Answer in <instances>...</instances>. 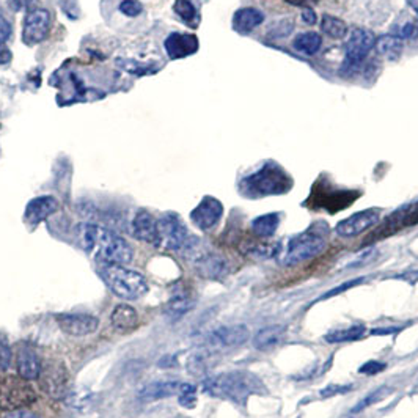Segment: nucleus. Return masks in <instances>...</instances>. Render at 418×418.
<instances>
[{
	"mask_svg": "<svg viewBox=\"0 0 418 418\" xmlns=\"http://www.w3.org/2000/svg\"><path fill=\"white\" fill-rule=\"evenodd\" d=\"M76 239L84 251L101 264L126 266L133 261V248L121 236L96 223H79Z\"/></svg>",
	"mask_w": 418,
	"mask_h": 418,
	"instance_id": "f257e3e1",
	"label": "nucleus"
},
{
	"mask_svg": "<svg viewBox=\"0 0 418 418\" xmlns=\"http://www.w3.org/2000/svg\"><path fill=\"white\" fill-rule=\"evenodd\" d=\"M203 391L211 396L227 399V401L242 405L255 393H264L266 389L260 378L251 371L236 370L208 378L203 382Z\"/></svg>",
	"mask_w": 418,
	"mask_h": 418,
	"instance_id": "f03ea898",
	"label": "nucleus"
},
{
	"mask_svg": "<svg viewBox=\"0 0 418 418\" xmlns=\"http://www.w3.org/2000/svg\"><path fill=\"white\" fill-rule=\"evenodd\" d=\"M292 187V178L276 162H266L263 167L241 181V193L248 198L283 195Z\"/></svg>",
	"mask_w": 418,
	"mask_h": 418,
	"instance_id": "7ed1b4c3",
	"label": "nucleus"
},
{
	"mask_svg": "<svg viewBox=\"0 0 418 418\" xmlns=\"http://www.w3.org/2000/svg\"><path fill=\"white\" fill-rule=\"evenodd\" d=\"M99 276L103 277L110 291L124 301H137L145 296L149 290L147 278L140 272L128 269L120 264H101Z\"/></svg>",
	"mask_w": 418,
	"mask_h": 418,
	"instance_id": "20e7f679",
	"label": "nucleus"
},
{
	"mask_svg": "<svg viewBox=\"0 0 418 418\" xmlns=\"http://www.w3.org/2000/svg\"><path fill=\"white\" fill-rule=\"evenodd\" d=\"M326 246L327 242L322 238V234L313 232V230H307L290 241L282 263L288 267L297 266L321 255Z\"/></svg>",
	"mask_w": 418,
	"mask_h": 418,
	"instance_id": "39448f33",
	"label": "nucleus"
},
{
	"mask_svg": "<svg viewBox=\"0 0 418 418\" xmlns=\"http://www.w3.org/2000/svg\"><path fill=\"white\" fill-rule=\"evenodd\" d=\"M36 401V393L21 376H8L0 380V409L21 410Z\"/></svg>",
	"mask_w": 418,
	"mask_h": 418,
	"instance_id": "423d86ee",
	"label": "nucleus"
},
{
	"mask_svg": "<svg viewBox=\"0 0 418 418\" xmlns=\"http://www.w3.org/2000/svg\"><path fill=\"white\" fill-rule=\"evenodd\" d=\"M158 227V248L167 252H179L189 244V233L177 214H164L156 221Z\"/></svg>",
	"mask_w": 418,
	"mask_h": 418,
	"instance_id": "0eeeda50",
	"label": "nucleus"
},
{
	"mask_svg": "<svg viewBox=\"0 0 418 418\" xmlns=\"http://www.w3.org/2000/svg\"><path fill=\"white\" fill-rule=\"evenodd\" d=\"M51 29V15L45 8H32L27 11L22 26V41L27 46H35L45 41Z\"/></svg>",
	"mask_w": 418,
	"mask_h": 418,
	"instance_id": "6e6552de",
	"label": "nucleus"
},
{
	"mask_svg": "<svg viewBox=\"0 0 418 418\" xmlns=\"http://www.w3.org/2000/svg\"><path fill=\"white\" fill-rule=\"evenodd\" d=\"M376 46V36L366 29H354L345 46L346 68H355L364 61Z\"/></svg>",
	"mask_w": 418,
	"mask_h": 418,
	"instance_id": "1a4fd4ad",
	"label": "nucleus"
},
{
	"mask_svg": "<svg viewBox=\"0 0 418 418\" xmlns=\"http://www.w3.org/2000/svg\"><path fill=\"white\" fill-rule=\"evenodd\" d=\"M379 221H380V209L378 208L365 209L351 217H348L345 221L338 222V225L335 227V233L341 236V238H354V236L364 233L368 228L376 225Z\"/></svg>",
	"mask_w": 418,
	"mask_h": 418,
	"instance_id": "9d476101",
	"label": "nucleus"
},
{
	"mask_svg": "<svg viewBox=\"0 0 418 418\" xmlns=\"http://www.w3.org/2000/svg\"><path fill=\"white\" fill-rule=\"evenodd\" d=\"M222 214L223 206L219 200L214 197H204L191 213V221L197 228L206 232V230L214 228L219 223Z\"/></svg>",
	"mask_w": 418,
	"mask_h": 418,
	"instance_id": "9b49d317",
	"label": "nucleus"
},
{
	"mask_svg": "<svg viewBox=\"0 0 418 418\" xmlns=\"http://www.w3.org/2000/svg\"><path fill=\"white\" fill-rule=\"evenodd\" d=\"M248 336H251L248 329L242 326V324H236V326H227L213 330L208 335V338H206V343L216 349H228L244 345L248 340Z\"/></svg>",
	"mask_w": 418,
	"mask_h": 418,
	"instance_id": "f8f14e48",
	"label": "nucleus"
},
{
	"mask_svg": "<svg viewBox=\"0 0 418 418\" xmlns=\"http://www.w3.org/2000/svg\"><path fill=\"white\" fill-rule=\"evenodd\" d=\"M195 307V294L193 290L184 283H178L170 292V297L165 304V315L172 320H179Z\"/></svg>",
	"mask_w": 418,
	"mask_h": 418,
	"instance_id": "ddd939ff",
	"label": "nucleus"
},
{
	"mask_svg": "<svg viewBox=\"0 0 418 418\" xmlns=\"http://www.w3.org/2000/svg\"><path fill=\"white\" fill-rule=\"evenodd\" d=\"M57 324L60 330L71 336H85L96 332L99 321L91 315H59Z\"/></svg>",
	"mask_w": 418,
	"mask_h": 418,
	"instance_id": "4468645a",
	"label": "nucleus"
},
{
	"mask_svg": "<svg viewBox=\"0 0 418 418\" xmlns=\"http://www.w3.org/2000/svg\"><path fill=\"white\" fill-rule=\"evenodd\" d=\"M60 204L57 202V198H54L51 195H43V197H36L33 200H30L29 204L26 206V211H24V221H26L29 225H38V223L45 222L47 217H51L59 211Z\"/></svg>",
	"mask_w": 418,
	"mask_h": 418,
	"instance_id": "2eb2a0df",
	"label": "nucleus"
},
{
	"mask_svg": "<svg viewBox=\"0 0 418 418\" xmlns=\"http://www.w3.org/2000/svg\"><path fill=\"white\" fill-rule=\"evenodd\" d=\"M164 47L168 57L172 60H179L198 51V38L192 33H170L164 41Z\"/></svg>",
	"mask_w": 418,
	"mask_h": 418,
	"instance_id": "dca6fc26",
	"label": "nucleus"
},
{
	"mask_svg": "<svg viewBox=\"0 0 418 418\" xmlns=\"http://www.w3.org/2000/svg\"><path fill=\"white\" fill-rule=\"evenodd\" d=\"M16 366L17 374L26 380H36L40 379L43 365L38 359V355L29 346H21L16 354Z\"/></svg>",
	"mask_w": 418,
	"mask_h": 418,
	"instance_id": "f3484780",
	"label": "nucleus"
},
{
	"mask_svg": "<svg viewBox=\"0 0 418 418\" xmlns=\"http://www.w3.org/2000/svg\"><path fill=\"white\" fill-rule=\"evenodd\" d=\"M133 234L142 242L158 246V227L154 217L147 211H139L133 221Z\"/></svg>",
	"mask_w": 418,
	"mask_h": 418,
	"instance_id": "a211bd4d",
	"label": "nucleus"
},
{
	"mask_svg": "<svg viewBox=\"0 0 418 418\" xmlns=\"http://www.w3.org/2000/svg\"><path fill=\"white\" fill-rule=\"evenodd\" d=\"M195 271L204 278L217 280L228 272L227 261L217 253H204L195 261Z\"/></svg>",
	"mask_w": 418,
	"mask_h": 418,
	"instance_id": "6ab92c4d",
	"label": "nucleus"
},
{
	"mask_svg": "<svg viewBox=\"0 0 418 418\" xmlns=\"http://www.w3.org/2000/svg\"><path fill=\"white\" fill-rule=\"evenodd\" d=\"M183 384L184 382H178V380H156V382L143 387L139 391V398L145 401H154V399L178 396Z\"/></svg>",
	"mask_w": 418,
	"mask_h": 418,
	"instance_id": "aec40b11",
	"label": "nucleus"
},
{
	"mask_svg": "<svg viewBox=\"0 0 418 418\" xmlns=\"http://www.w3.org/2000/svg\"><path fill=\"white\" fill-rule=\"evenodd\" d=\"M263 21H264L263 11H260L258 8L246 7L238 10L234 13L233 29L241 35H247L253 32L257 27H260L261 24H263Z\"/></svg>",
	"mask_w": 418,
	"mask_h": 418,
	"instance_id": "412c9836",
	"label": "nucleus"
},
{
	"mask_svg": "<svg viewBox=\"0 0 418 418\" xmlns=\"http://www.w3.org/2000/svg\"><path fill=\"white\" fill-rule=\"evenodd\" d=\"M112 326L120 332H133L139 326V313L130 305H117L110 315Z\"/></svg>",
	"mask_w": 418,
	"mask_h": 418,
	"instance_id": "4be33fe9",
	"label": "nucleus"
},
{
	"mask_svg": "<svg viewBox=\"0 0 418 418\" xmlns=\"http://www.w3.org/2000/svg\"><path fill=\"white\" fill-rule=\"evenodd\" d=\"M285 334L286 329L283 326H278V324L263 327L255 334L253 346L257 348L258 351H269V349L278 346L280 343L283 341Z\"/></svg>",
	"mask_w": 418,
	"mask_h": 418,
	"instance_id": "5701e85b",
	"label": "nucleus"
},
{
	"mask_svg": "<svg viewBox=\"0 0 418 418\" xmlns=\"http://www.w3.org/2000/svg\"><path fill=\"white\" fill-rule=\"evenodd\" d=\"M378 52L385 57L387 60L395 61L399 59V55L403 52V40L396 36L395 33L393 35H384L380 36L379 40H376V46Z\"/></svg>",
	"mask_w": 418,
	"mask_h": 418,
	"instance_id": "b1692460",
	"label": "nucleus"
},
{
	"mask_svg": "<svg viewBox=\"0 0 418 418\" xmlns=\"http://www.w3.org/2000/svg\"><path fill=\"white\" fill-rule=\"evenodd\" d=\"M280 216L277 213H269L257 217V219L252 222V232L257 234L258 238H271V236L276 234Z\"/></svg>",
	"mask_w": 418,
	"mask_h": 418,
	"instance_id": "393cba45",
	"label": "nucleus"
},
{
	"mask_svg": "<svg viewBox=\"0 0 418 418\" xmlns=\"http://www.w3.org/2000/svg\"><path fill=\"white\" fill-rule=\"evenodd\" d=\"M292 46H294L296 51L305 55H315L322 46V38L316 32H305L296 36L294 41H292Z\"/></svg>",
	"mask_w": 418,
	"mask_h": 418,
	"instance_id": "a878e982",
	"label": "nucleus"
},
{
	"mask_svg": "<svg viewBox=\"0 0 418 418\" xmlns=\"http://www.w3.org/2000/svg\"><path fill=\"white\" fill-rule=\"evenodd\" d=\"M366 332L365 326H352L348 329H340V330H332V332H329L324 335V341L330 343V345H336V343H348V341H355L364 336V334Z\"/></svg>",
	"mask_w": 418,
	"mask_h": 418,
	"instance_id": "bb28decb",
	"label": "nucleus"
},
{
	"mask_svg": "<svg viewBox=\"0 0 418 418\" xmlns=\"http://www.w3.org/2000/svg\"><path fill=\"white\" fill-rule=\"evenodd\" d=\"M321 30H322V33H326L327 36H330V38L341 40V38H345L348 33V26L345 21L338 20V17L326 15V16H322V20H321Z\"/></svg>",
	"mask_w": 418,
	"mask_h": 418,
	"instance_id": "cd10ccee",
	"label": "nucleus"
},
{
	"mask_svg": "<svg viewBox=\"0 0 418 418\" xmlns=\"http://www.w3.org/2000/svg\"><path fill=\"white\" fill-rule=\"evenodd\" d=\"M173 11L187 24V26L191 27L198 26V21H200L198 11L189 0H177L173 5Z\"/></svg>",
	"mask_w": 418,
	"mask_h": 418,
	"instance_id": "c85d7f7f",
	"label": "nucleus"
},
{
	"mask_svg": "<svg viewBox=\"0 0 418 418\" xmlns=\"http://www.w3.org/2000/svg\"><path fill=\"white\" fill-rule=\"evenodd\" d=\"M294 29V21L292 20H282L280 22H274V26L269 29V38H286Z\"/></svg>",
	"mask_w": 418,
	"mask_h": 418,
	"instance_id": "c756f323",
	"label": "nucleus"
},
{
	"mask_svg": "<svg viewBox=\"0 0 418 418\" xmlns=\"http://www.w3.org/2000/svg\"><path fill=\"white\" fill-rule=\"evenodd\" d=\"M179 403L184 405V408H193L197 401V389L192 384H183V389H181L179 395H178Z\"/></svg>",
	"mask_w": 418,
	"mask_h": 418,
	"instance_id": "7c9ffc66",
	"label": "nucleus"
},
{
	"mask_svg": "<svg viewBox=\"0 0 418 418\" xmlns=\"http://www.w3.org/2000/svg\"><path fill=\"white\" fill-rule=\"evenodd\" d=\"M120 11L124 16L135 17L142 13L143 7L140 2H137V0H123V2L120 3Z\"/></svg>",
	"mask_w": 418,
	"mask_h": 418,
	"instance_id": "2f4dec72",
	"label": "nucleus"
},
{
	"mask_svg": "<svg viewBox=\"0 0 418 418\" xmlns=\"http://www.w3.org/2000/svg\"><path fill=\"white\" fill-rule=\"evenodd\" d=\"M11 364V349L5 338H0V370H8Z\"/></svg>",
	"mask_w": 418,
	"mask_h": 418,
	"instance_id": "473e14b6",
	"label": "nucleus"
},
{
	"mask_svg": "<svg viewBox=\"0 0 418 418\" xmlns=\"http://www.w3.org/2000/svg\"><path fill=\"white\" fill-rule=\"evenodd\" d=\"M352 390V385H336V384H330L329 387H326V389L321 390V396H334V395H345V393L351 391Z\"/></svg>",
	"mask_w": 418,
	"mask_h": 418,
	"instance_id": "72a5a7b5",
	"label": "nucleus"
},
{
	"mask_svg": "<svg viewBox=\"0 0 418 418\" xmlns=\"http://www.w3.org/2000/svg\"><path fill=\"white\" fill-rule=\"evenodd\" d=\"M385 370V364H380V361H376V360H370L368 364L361 365L359 373L361 374H378L380 371Z\"/></svg>",
	"mask_w": 418,
	"mask_h": 418,
	"instance_id": "f704fd0d",
	"label": "nucleus"
},
{
	"mask_svg": "<svg viewBox=\"0 0 418 418\" xmlns=\"http://www.w3.org/2000/svg\"><path fill=\"white\" fill-rule=\"evenodd\" d=\"M382 393H385V389H380V390H378V391H373L370 396H366L364 401H361L360 404H359V408H355L352 412H360V410H364L365 408H368V405H371L373 403H376V401H379L380 398H382L384 395Z\"/></svg>",
	"mask_w": 418,
	"mask_h": 418,
	"instance_id": "c9c22d12",
	"label": "nucleus"
},
{
	"mask_svg": "<svg viewBox=\"0 0 418 418\" xmlns=\"http://www.w3.org/2000/svg\"><path fill=\"white\" fill-rule=\"evenodd\" d=\"M361 282H364V278L351 280V282H348V283H345V285H340L338 288H335V290H332V291H329L327 294H324V296H322V299H327V297H332V296L340 294V292L346 291V290H349V288H352V286H357V285H359V283H361Z\"/></svg>",
	"mask_w": 418,
	"mask_h": 418,
	"instance_id": "e433bc0d",
	"label": "nucleus"
},
{
	"mask_svg": "<svg viewBox=\"0 0 418 418\" xmlns=\"http://www.w3.org/2000/svg\"><path fill=\"white\" fill-rule=\"evenodd\" d=\"M11 36V26L5 17L0 15V45H3L5 41H8Z\"/></svg>",
	"mask_w": 418,
	"mask_h": 418,
	"instance_id": "4c0bfd02",
	"label": "nucleus"
},
{
	"mask_svg": "<svg viewBox=\"0 0 418 418\" xmlns=\"http://www.w3.org/2000/svg\"><path fill=\"white\" fill-rule=\"evenodd\" d=\"M38 0H11V3H13V8L15 10H32V8H36L35 5Z\"/></svg>",
	"mask_w": 418,
	"mask_h": 418,
	"instance_id": "58836bf2",
	"label": "nucleus"
},
{
	"mask_svg": "<svg viewBox=\"0 0 418 418\" xmlns=\"http://www.w3.org/2000/svg\"><path fill=\"white\" fill-rule=\"evenodd\" d=\"M286 3L292 5V7H301V8H311L316 5L320 0H285Z\"/></svg>",
	"mask_w": 418,
	"mask_h": 418,
	"instance_id": "ea45409f",
	"label": "nucleus"
},
{
	"mask_svg": "<svg viewBox=\"0 0 418 418\" xmlns=\"http://www.w3.org/2000/svg\"><path fill=\"white\" fill-rule=\"evenodd\" d=\"M302 21L305 24H308V26H313V24L316 22L315 11L311 10V8H304V11H302Z\"/></svg>",
	"mask_w": 418,
	"mask_h": 418,
	"instance_id": "a19ab883",
	"label": "nucleus"
},
{
	"mask_svg": "<svg viewBox=\"0 0 418 418\" xmlns=\"http://www.w3.org/2000/svg\"><path fill=\"white\" fill-rule=\"evenodd\" d=\"M5 418H41V417H38L36 414H32V412L21 409V410H13L8 417H5Z\"/></svg>",
	"mask_w": 418,
	"mask_h": 418,
	"instance_id": "79ce46f5",
	"label": "nucleus"
},
{
	"mask_svg": "<svg viewBox=\"0 0 418 418\" xmlns=\"http://www.w3.org/2000/svg\"><path fill=\"white\" fill-rule=\"evenodd\" d=\"M11 60V52L3 45H0V65L8 64Z\"/></svg>",
	"mask_w": 418,
	"mask_h": 418,
	"instance_id": "37998d69",
	"label": "nucleus"
},
{
	"mask_svg": "<svg viewBox=\"0 0 418 418\" xmlns=\"http://www.w3.org/2000/svg\"><path fill=\"white\" fill-rule=\"evenodd\" d=\"M398 327H393V329H374L371 330L373 335H390V334H395L398 332Z\"/></svg>",
	"mask_w": 418,
	"mask_h": 418,
	"instance_id": "c03bdc74",
	"label": "nucleus"
},
{
	"mask_svg": "<svg viewBox=\"0 0 418 418\" xmlns=\"http://www.w3.org/2000/svg\"><path fill=\"white\" fill-rule=\"evenodd\" d=\"M405 2H408L409 7L418 15V0H405Z\"/></svg>",
	"mask_w": 418,
	"mask_h": 418,
	"instance_id": "a18cd8bd",
	"label": "nucleus"
},
{
	"mask_svg": "<svg viewBox=\"0 0 418 418\" xmlns=\"http://www.w3.org/2000/svg\"><path fill=\"white\" fill-rule=\"evenodd\" d=\"M410 217H414V221H412V222H418V213L414 214V216H410Z\"/></svg>",
	"mask_w": 418,
	"mask_h": 418,
	"instance_id": "49530a36",
	"label": "nucleus"
}]
</instances>
